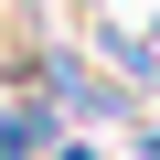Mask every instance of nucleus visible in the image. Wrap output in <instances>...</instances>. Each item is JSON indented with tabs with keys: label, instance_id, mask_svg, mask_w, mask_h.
Wrapping results in <instances>:
<instances>
[{
	"label": "nucleus",
	"instance_id": "obj_3",
	"mask_svg": "<svg viewBox=\"0 0 160 160\" xmlns=\"http://www.w3.org/2000/svg\"><path fill=\"white\" fill-rule=\"evenodd\" d=\"M139 149H149V160H160V118H149V128H139Z\"/></svg>",
	"mask_w": 160,
	"mask_h": 160
},
{
	"label": "nucleus",
	"instance_id": "obj_2",
	"mask_svg": "<svg viewBox=\"0 0 160 160\" xmlns=\"http://www.w3.org/2000/svg\"><path fill=\"white\" fill-rule=\"evenodd\" d=\"M43 160H96V149H86V139H53V149H43Z\"/></svg>",
	"mask_w": 160,
	"mask_h": 160
},
{
	"label": "nucleus",
	"instance_id": "obj_1",
	"mask_svg": "<svg viewBox=\"0 0 160 160\" xmlns=\"http://www.w3.org/2000/svg\"><path fill=\"white\" fill-rule=\"evenodd\" d=\"M43 149H53V96H22L0 118V160H43Z\"/></svg>",
	"mask_w": 160,
	"mask_h": 160
}]
</instances>
